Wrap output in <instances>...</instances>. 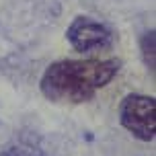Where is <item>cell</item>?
Segmentation results:
<instances>
[{
    "instance_id": "1",
    "label": "cell",
    "mask_w": 156,
    "mask_h": 156,
    "mask_svg": "<svg viewBox=\"0 0 156 156\" xmlns=\"http://www.w3.org/2000/svg\"><path fill=\"white\" fill-rule=\"evenodd\" d=\"M121 70V62L115 58L109 60H58L47 66L39 88L51 103H78L90 101L101 88L109 84Z\"/></svg>"
},
{
    "instance_id": "4",
    "label": "cell",
    "mask_w": 156,
    "mask_h": 156,
    "mask_svg": "<svg viewBox=\"0 0 156 156\" xmlns=\"http://www.w3.org/2000/svg\"><path fill=\"white\" fill-rule=\"evenodd\" d=\"M156 31H144L140 37V55L144 66L150 70V74H154V66H156Z\"/></svg>"
},
{
    "instance_id": "5",
    "label": "cell",
    "mask_w": 156,
    "mask_h": 156,
    "mask_svg": "<svg viewBox=\"0 0 156 156\" xmlns=\"http://www.w3.org/2000/svg\"><path fill=\"white\" fill-rule=\"evenodd\" d=\"M0 156H45V152L35 140L23 138V140H16L15 144H8L0 152Z\"/></svg>"
},
{
    "instance_id": "2",
    "label": "cell",
    "mask_w": 156,
    "mask_h": 156,
    "mask_svg": "<svg viewBox=\"0 0 156 156\" xmlns=\"http://www.w3.org/2000/svg\"><path fill=\"white\" fill-rule=\"evenodd\" d=\"M117 117L123 129L132 133L133 138L140 142H154L156 138V99L152 94H140V93H129L125 94Z\"/></svg>"
},
{
    "instance_id": "3",
    "label": "cell",
    "mask_w": 156,
    "mask_h": 156,
    "mask_svg": "<svg viewBox=\"0 0 156 156\" xmlns=\"http://www.w3.org/2000/svg\"><path fill=\"white\" fill-rule=\"evenodd\" d=\"M66 39L78 54H88L97 49H109L115 41V33L93 16L78 15L66 29Z\"/></svg>"
}]
</instances>
